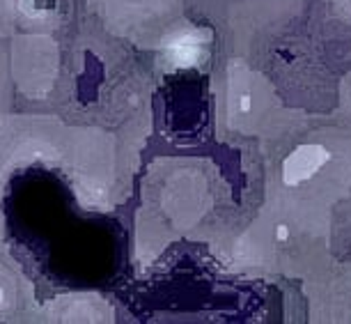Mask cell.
Instances as JSON below:
<instances>
[{
  "label": "cell",
  "mask_w": 351,
  "mask_h": 324,
  "mask_svg": "<svg viewBox=\"0 0 351 324\" xmlns=\"http://www.w3.org/2000/svg\"><path fill=\"white\" fill-rule=\"evenodd\" d=\"M328 161H330V152L324 145L317 143L299 145L282 161V182L287 187H299V184L319 173V168Z\"/></svg>",
  "instance_id": "6da1fadb"
},
{
  "label": "cell",
  "mask_w": 351,
  "mask_h": 324,
  "mask_svg": "<svg viewBox=\"0 0 351 324\" xmlns=\"http://www.w3.org/2000/svg\"><path fill=\"white\" fill-rule=\"evenodd\" d=\"M239 111H241V113H248V111H250V97L248 95H243L239 99Z\"/></svg>",
  "instance_id": "3957f363"
},
{
  "label": "cell",
  "mask_w": 351,
  "mask_h": 324,
  "mask_svg": "<svg viewBox=\"0 0 351 324\" xmlns=\"http://www.w3.org/2000/svg\"><path fill=\"white\" fill-rule=\"evenodd\" d=\"M3 299H5V292H3V288H0V303H3Z\"/></svg>",
  "instance_id": "5b68a950"
},
{
  "label": "cell",
  "mask_w": 351,
  "mask_h": 324,
  "mask_svg": "<svg viewBox=\"0 0 351 324\" xmlns=\"http://www.w3.org/2000/svg\"><path fill=\"white\" fill-rule=\"evenodd\" d=\"M276 237H278V242H285L289 237V230H287V226H278V230H276Z\"/></svg>",
  "instance_id": "277c9868"
},
{
  "label": "cell",
  "mask_w": 351,
  "mask_h": 324,
  "mask_svg": "<svg viewBox=\"0 0 351 324\" xmlns=\"http://www.w3.org/2000/svg\"><path fill=\"white\" fill-rule=\"evenodd\" d=\"M168 58L177 67H193L202 58V42L195 37H182L168 46Z\"/></svg>",
  "instance_id": "7a4b0ae2"
}]
</instances>
